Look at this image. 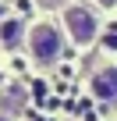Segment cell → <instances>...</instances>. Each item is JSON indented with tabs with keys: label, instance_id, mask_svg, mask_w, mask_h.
Segmentation results:
<instances>
[{
	"label": "cell",
	"instance_id": "4",
	"mask_svg": "<svg viewBox=\"0 0 117 121\" xmlns=\"http://www.w3.org/2000/svg\"><path fill=\"white\" fill-rule=\"evenodd\" d=\"M25 39H28V32H25V22L21 18H4V22H0V43H4L7 50H14Z\"/></svg>",
	"mask_w": 117,
	"mask_h": 121
},
{
	"label": "cell",
	"instance_id": "5",
	"mask_svg": "<svg viewBox=\"0 0 117 121\" xmlns=\"http://www.w3.org/2000/svg\"><path fill=\"white\" fill-rule=\"evenodd\" d=\"M25 89H7V93H0V107H4L7 114H21L25 110Z\"/></svg>",
	"mask_w": 117,
	"mask_h": 121
},
{
	"label": "cell",
	"instance_id": "7",
	"mask_svg": "<svg viewBox=\"0 0 117 121\" xmlns=\"http://www.w3.org/2000/svg\"><path fill=\"white\" fill-rule=\"evenodd\" d=\"M0 121H11V117H7V114H0Z\"/></svg>",
	"mask_w": 117,
	"mask_h": 121
},
{
	"label": "cell",
	"instance_id": "1",
	"mask_svg": "<svg viewBox=\"0 0 117 121\" xmlns=\"http://www.w3.org/2000/svg\"><path fill=\"white\" fill-rule=\"evenodd\" d=\"M25 43H28V53H32V60H36V64H43V68L57 64V60H61V53H64V39H61V32H57L50 22H39V25H32Z\"/></svg>",
	"mask_w": 117,
	"mask_h": 121
},
{
	"label": "cell",
	"instance_id": "3",
	"mask_svg": "<svg viewBox=\"0 0 117 121\" xmlns=\"http://www.w3.org/2000/svg\"><path fill=\"white\" fill-rule=\"evenodd\" d=\"M92 96H99V100H106V103L117 100V68H113V64H110V68H99V71L92 75Z\"/></svg>",
	"mask_w": 117,
	"mask_h": 121
},
{
	"label": "cell",
	"instance_id": "2",
	"mask_svg": "<svg viewBox=\"0 0 117 121\" xmlns=\"http://www.w3.org/2000/svg\"><path fill=\"white\" fill-rule=\"evenodd\" d=\"M64 29H68V36H71L75 46H89V43L96 39L99 22H96L92 11H85V7H78V4H68V7H64Z\"/></svg>",
	"mask_w": 117,
	"mask_h": 121
},
{
	"label": "cell",
	"instance_id": "6",
	"mask_svg": "<svg viewBox=\"0 0 117 121\" xmlns=\"http://www.w3.org/2000/svg\"><path fill=\"white\" fill-rule=\"evenodd\" d=\"M96 4H99V7H113V4H117V0H96Z\"/></svg>",
	"mask_w": 117,
	"mask_h": 121
}]
</instances>
